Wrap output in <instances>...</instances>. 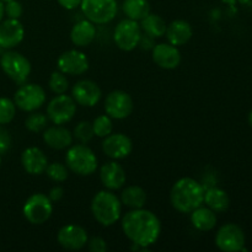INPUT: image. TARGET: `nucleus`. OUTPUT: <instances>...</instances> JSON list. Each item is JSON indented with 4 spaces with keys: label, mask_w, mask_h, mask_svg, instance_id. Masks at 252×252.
Masks as SVG:
<instances>
[{
    "label": "nucleus",
    "mask_w": 252,
    "mask_h": 252,
    "mask_svg": "<svg viewBox=\"0 0 252 252\" xmlns=\"http://www.w3.org/2000/svg\"><path fill=\"white\" fill-rule=\"evenodd\" d=\"M122 230L133 245L142 250L154 245L161 233V223L157 214L144 208L132 209L122 217Z\"/></svg>",
    "instance_id": "1"
},
{
    "label": "nucleus",
    "mask_w": 252,
    "mask_h": 252,
    "mask_svg": "<svg viewBox=\"0 0 252 252\" xmlns=\"http://www.w3.org/2000/svg\"><path fill=\"white\" fill-rule=\"evenodd\" d=\"M203 185L192 177L177 180L170 191V203L180 213H191L204 202Z\"/></svg>",
    "instance_id": "2"
},
{
    "label": "nucleus",
    "mask_w": 252,
    "mask_h": 252,
    "mask_svg": "<svg viewBox=\"0 0 252 252\" xmlns=\"http://www.w3.org/2000/svg\"><path fill=\"white\" fill-rule=\"evenodd\" d=\"M91 213L100 225L112 226L122 214V202L110 189L97 192L91 201Z\"/></svg>",
    "instance_id": "3"
},
{
    "label": "nucleus",
    "mask_w": 252,
    "mask_h": 252,
    "mask_svg": "<svg viewBox=\"0 0 252 252\" xmlns=\"http://www.w3.org/2000/svg\"><path fill=\"white\" fill-rule=\"evenodd\" d=\"M65 165L69 171L79 176H90L97 169V157L86 144H71L65 154Z\"/></svg>",
    "instance_id": "4"
},
{
    "label": "nucleus",
    "mask_w": 252,
    "mask_h": 252,
    "mask_svg": "<svg viewBox=\"0 0 252 252\" xmlns=\"http://www.w3.org/2000/svg\"><path fill=\"white\" fill-rule=\"evenodd\" d=\"M0 66L5 75L17 85L26 83L31 74L32 66L24 54L12 49H7L0 58Z\"/></svg>",
    "instance_id": "5"
},
{
    "label": "nucleus",
    "mask_w": 252,
    "mask_h": 252,
    "mask_svg": "<svg viewBox=\"0 0 252 252\" xmlns=\"http://www.w3.org/2000/svg\"><path fill=\"white\" fill-rule=\"evenodd\" d=\"M22 213L25 219L33 225H42L46 223L53 213V202L49 199L47 194L33 193L26 199Z\"/></svg>",
    "instance_id": "6"
},
{
    "label": "nucleus",
    "mask_w": 252,
    "mask_h": 252,
    "mask_svg": "<svg viewBox=\"0 0 252 252\" xmlns=\"http://www.w3.org/2000/svg\"><path fill=\"white\" fill-rule=\"evenodd\" d=\"M80 7L86 20L95 25L108 24L118 11L116 0H81Z\"/></svg>",
    "instance_id": "7"
},
{
    "label": "nucleus",
    "mask_w": 252,
    "mask_h": 252,
    "mask_svg": "<svg viewBox=\"0 0 252 252\" xmlns=\"http://www.w3.org/2000/svg\"><path fill=\"white\" fill-rule=\"evenodd\" d=\"M47 95L38 84L24 83L19 86L14 95V102L24 112H33L46 103Z\"/></svg>",
    "instance_id": "8"
},
{
    "label": "nucleus",
    "mask_w": 252,
    "mask_h": 252,
    "mask_svg": "<svg viewBox=\"0 0 252 252\" xmlns=\"http://www.w3.org/2000/svg\"><path fill=\"white\" fill-rule=\"evenodd\" d=\"M142 27L138 21L130 19H125L120 21L113 32V39L116 46L125 52H130L139 46L142 37Z\"/></svg>",
    "instance_id": "9"
},
{
    "label": "nucleus",
    "mask_w": 252,
    "mask_h": 252,
    "mask_svg": "<svg viewBox=\"0 0 252 252\" xmlns=\"http://www.w3.org/2000/svg\"><path fill=\"white\" fill-rule=\"evenodd\" d=\"M76 113V102L71 96L56 95L47 105V117L53 125H65L70 122Z\"/></svg>",
    "instance_id": "10"
},
{
    "label": "nucleus",
    "mask_w": 252,
    "mask_h": 252,
    "mask_svg": "<svg viewBox=\"0 0 252 252\" xmlns=\"http://www.w3.org/2000/svg\"><path fill=\"white\" fill-rule=\"evenodd\" d=\"M216 245L220 251L238 252L246 251L245 233L243 229L234 223L224 224L216 234Z\"/></svg>",
    "instance_id": "11"
},
{
    "label": "nucleus",
    "mask_w": 252,
    "mask_h": 252,
    "mask_svg": "<svg viewBox=\"0 0 252 252\" xmlns=\"http://www.w3.org/2000/svg\"><path fill=\"white\" fill-rule=\"evenodd\" d=\"M134 108L133 98L126 91L115 90L111 91L105 100L106 115L112 120H126L129 117Z\"/></svg>",
    "instance_id": "12"
},
{
    "label": "nucleus",
    "mask_w": 252,
    "mask_h": 252,
    "mask_svg": "<svg viewBox=\"0 0 252 252\" xmlns=\"http://www.w3.org/2000/svg\"><path fill=\"white\" fill-rule=\"evenodd\" d=\"M89 66V58L79 49H69L63 52L57 61V68L65 75H83L88 71Z\"/></svg>",
    "instance_id": "13"
},
{
    "label": "nucleus",
    "mask_w": 252,
    "mask_h": 252,
    "mask_svg": "<svg viewBox=\"0 0 252 252\" xmlns=\"http://www.w3.org/2000/svg\"><path fill=\"white\" fill-rule=\"evenodd\" d=\"M71 97L74 98L76 105H80L83 107H94L100 102L102 97V91L95 81L83 79L74 84L71 89Z\"/></svg>",
    "instance_id": "14"
},
{
    "label": "nucleus",
    "mask_w": 252,
    "mask_h": 252,
    "mask_svg": "<svg viewBox=\"0 0 252 252\" xmlns=\"http://www.w3.org/2000/svg\"><path fill=\"white\" fill-rule=\"evenodd\" d=\"M89 236L85 229L76 224H66L59 229L57 241L63 249L69 251H78L85 248Z\"/></svg>",
    "instance_id": "15"
},
{
    "label": "nucleus",
    "mask_w": 252,
    "mask_h": 252,
    "mask_svg": "<svg viewBox=\"0 0 252 252\" xmlns=\"http://www.w3.org/2000/svg\"><path fill=\"white\" fill-rule=\"evenodd\" d=\"M102 150L113 160L126 159L133 150L132 139L123 133H111L103 138Z\"/></svg>",
    "instance_id": "16"
},
{
    "label": "nucleus",
    "mask_w": 252,
    "mask_h": 252,
    "mask_svg": "<svg viewBox=\"0 0 252 252\" xmlns=\"http://www.w3.org/2000/svg\"><path fill=\"white\" fill-rule=\"evenodd\" d=\"M152 58L158 66L166 70H172L181 63V53L179 48L169 42L155 44L152 49Z\"/></svg>",
    "instance_id": "17"
},
{
    "label": "nucleus",
    "mask_w": 252,
    "mask_h": 252,
    "mask_svg": "<svg viewBox=\"0 0 252 252\" xmlns=\"http://www.w3.org/2000/svg\"><path fill=\"white\" fill-rule=\"evenodd\" d=\"M25 37V27L17 19H6L0 22V48L12 49Z\"/></svg>",
    "instance_id": "18"
},
{
    "label": "nucleus",
    "mask_w": 252,
    "mask_h": 252,
    "mask_svg": "<svg viewBox=\"0 0 252 252\" xmlns=\"http://www.w3.org/2000/svg\"><path fill=\"white\" fill-rule=\"evenodd\" d=\"M21 164L27 174L32 176H39L46 172L48 166V158L39 148L30 147L22 152Z\"/></svg>",
    "instance_id": "19"
},
{
    "label": "nucleus",
    "mask_w": 252,
    "mask_h": 252,
    "mask_svg": "<svg viewBox=\"0 0 252 252\" xmlns=\"http://www.w3.org/2000/svg\"><path fill=\"white\" fill-rule=\"evenodd\" d=\"M100 180L106 189L116 191L122 189L127 181L126 171L117 161H107L101 166Z\"/></svg>",
    "instance_id": "20"
},
{
    "label": "nucleus",
    "mask_w": 252,
    "mask_h": 252,
    "mask_svg": "<svg viewBox=\"0 0 252 252\" xmlns=\"http://www.w3.org/2000/svg\"><path fill=\"white\" fill-rule=\"evenodd\" d=\"M43 142L54 150L68 149L73 144V133L61 125H54L43 130Z\"/></svg>",
    "instance_id": "21"
},
{
    "label": "nucleus",
    "mask_w": 252,
    "mask_h": 252,
    "mask_svg": "<svg viewBox=\"0 0 252 252\" xmlns=\"http://www.w3.org/2000/svg\"><path fill=\"white\" fill-rule=\"evenodd\" d=\"M165 34L169 43L176 47L185 46L193 36V29L191 24L185 20H175L171 24L167 25Z\"/></svg>",
    "instance_id": "22"
},
{
    "label": "nucleus",
    "mask_w": 252,
    "mask_h": 252,
    "mask_svg": "<svg viewBox=\"0 0 252 252\" xmlns=\"http://www.w3.org/2000/svg\"><path fill=\"white\" fill-rule=\"evenodd\" d=\"M96 38V27L95 24H93L89 20H80L73 26L70 31V39L74 46L88 47L94 42Z\"/></svg>",
    "instance_id": "23"
},
{
    "label": "nucleus",
    "mask_w": 252,
    "mask_h": 252,
    "mask_svg": "<svg viewBox=\"0 0 252 252\" xmlns=\"http://www.w3.org/2000/svg\"><path fill=\"white\" fill-rule=\"evenodd\" d=\"M189 214H191L189 219H191L192 225L197 230L211 231L217 225V220H218L217 219V213L207 206L198 207V208L192 211Z\"/></svg>",
    "instance_id": "24"
},
{
    "label": "nucleus",
    "mask_w": 252,
    "mask_h": 252,
    "mask_svg": "<svg viewBox=\"0 0 252 252\" xmlns=\"http://www.w3.org/2000/svg\"><path fill=\"white\" fill-rule=\"evenodd\" d=\"M208 208L216 213H223L230 206V198L224 189L219 187H211L204 192V202Z\"/></svg>",
    "instance_id": "25"
},
{
    "label": "nucleus",
    "mask_w": 252,
    "mask_h": 252,
    "mask_svg": "<svg viewBox=\"0 0 252 252\" xmlns=\"http://www.w3.org/2000/svg\"><path fill=\"white\" fill-rule=\"evenodd\" d=\"M120 199L123 206L130 209L143 208L147 202V193H145L144 189L133 185V186H128L123 189Z\"/></svg>",
    "instance_id": "26"
},
{
    "label": "nucleus",
    "mask_w": 252,
    "mask_h": 252,
    "mask_svg": "<svg viewBox=\"0 0 252 252\" xmlns=\"http://www.w3.org/2000/svg\"><path fill=\"white\" fill-rule=\"evenodd\" d=\"M140 22V27H142V31L144 32L148 36L153 37V38H160V37L165 36V32H166V21L162 19L160 15L152 14L144 17Z\"/></svg>",
    "instance_id": "27"
},
{
    "label": "nucleus",
    "mask_w": 252,
    "mask_h": 252,
    "mask_svg": "<svg viewBox=\"0 0 252 252\" xmlns=\"http://www.w3.org/2000/svg\"><path fill=\"white\" fill-rule=\"evenodd\" d=\"M122 9L128 19L138 22L150 14V4L148 0H125Z\"/></svg>",
    "instance_id": "28"
},
{
    "label": "nucleus",
    "mask_w": 252,
    "mask_h": 252,
    "mask_svg": "<svg viewBox=\"0 0 252 252\" xmlns=\"http://www.w3.org/2000/svg\"><path fill=\"white\" fill-rule=\"evenodd\" d=\"M47 125H48V117L44 113L37 112V111L30 112V115L25 120V127L32 133L43 132L47 128Z\"/></svg>",
    "instance_id": "29"
},
{
    "label": "nucleus",
    "mask_w": 252,
    "mask_h": 252,
    "mask_svg": "<svg viewBox=\"0 0 252 252\" xmlns=\"http://www.w3.org/2000/svg\"><path fill=\"white\" fill-rule=\"evenodd\" d=\"M91 125H93L94 134L98 138L107 137V135L111 134L113 130L112 118L108 115L97 116Z\"/></svg>",
    "instance_id": "30"
},
{
    "label": "nucleus",
    "mask_w": 252,
    "mask_h": 252,
    "mask_svg": "<svg viewBox=\"0 0 252 252\" xmlns=\"http://www.w3.org/2000/svg\"><path fill=\"white\" fill-rule=\"evenodd\" d=\"M48 86L51 91L56 95H61V94H65L69 88L68 78L64 73L61 70H56L51 74L48 80Z\"/></svg>",
    "instance_id": "31"
},
{
    "label": "nucleus",
    "mask_w": 252,
    "mask_h": 252,
    "mask_svg": "<svg viewBox=\"0 0 252 252\" xmlns=\"http://www.w3.org/2000/svg\"><path fill=\"white\" fill-rule=\"evenodd\" d=\"M16 105L9 97H0V125H9L16 115Z\"/></svg>",
    "instance_id": "32"
},
{
    "label": "nucleus",
    "mask_w": 252,
    "mask_h": 252,
    "mask_svg": "<svg viewBox=\"0 0 252 252\" xmlns=\"http://www.w3.org/2000/svg\"><path fill=\"white\" fill-rule=\"evenodd\" d=\"M94 129L93 125L89 121H81L74 128L73 137L78 140L79 143H83V144H88L89 142H91V139L94 138Z\"/></svg>",
    "instance_id": "33"
},
{
    "label": "nucleus",
    "mask_w": 252,
    "mask_h": 252,
    "mask_svg": "<svg viewBox=\"0 0 252 252\" xmlns=\"http://www.w3.org/2000/svg\"><path fill=\"white\" fill-rule=\"evenodd\" d=\"M46 174L52 181L61 184V182H64L68 179L69 169L66 167V165L62 164V162H52L47 166Z\"/></svg>",
    "instance_id": "34"
},
{
    "label": "nucleus",
    "mask_w": 252,
    "mask_h": 252,
    "mask_svg": "<svg viewBox=\"0 0 252 252\" xmlns=\"http://www.w3.org/2000/svg\"><path fill=\"white\" fill-rule=\"evenodd\" d=\"M22 12H24V7H22L21 2H19L17 0L5 2V15L7 16V19L19 20L22 16Z\"/></svg>",
    "instance_id": "35"
},
{
    "label": "nucleus",
    "mask_w": 252,
    "mask_h": 252,
    "mask_svg": "<svg viewBox=\"0 0 252 252\" xmlns=\"http://www.w3.org/2000/svg\"><path fill=\"white\" fill-rule=\"evenodd\" d=\"M11 144L12 139L11 135H10V132L4 126L0 125V155L9 152V149L11 148Z\"/></svg>",
    "instance_id": "36"
},
{
    "label": "nucleus",
    "mask_w": 252,
    "mask_h": 252,
    "mask_svg": "<svg viewBox=\"0 0 252 252\" xmlns=\"http://www.w3.org/2000/svg\"><path fill=\"white\" fill-rule=\"evenodd\" d=\"M88 249L91 252H106L107 250V243L105 239L100 238V236H94L90 240H88Z\"/></svg>",
    "instance_id": "37"
},
{
    "label": "nucleus",
    "mask_w": 252,
    "mask_h": 252,
    "mask_svg": "<svg viewBox=\"0 0 252 252\" xmlns=\"http://www.w3.org/2000/svg\"><path fill=\"white\" fill-rule=\"evenodd\" d=\"M47 196L49 197V199H51L52 202H58V201H61L62 198H63L64 189H62L61 186H53L51 189V191H49V193L47 194Z\"/></svg>",
    "instance_id": "38"
},
{
    "label": "nucleus",
    "mask_w": 252,
    "mask_h": 252,
    "mask_svg": "<svg viewBox=\"0 0 252 252\" xmlns=\"http://www.w3.org/2000/svg\"><path fill=\"white\" fill-rule=\"evenodd\" d=\"M57 1L63 9L66 10H75L81 4V0H57Z\"/></svg>",
    "instance_id": "39"
},
{
    "label": "nucleus",
    "mask_w": 252,
    "mask_h": 252,
    "mask_svg": "<svg viewBox=\"0 0 252 252\" xmlns=\"http://www.w3.org/2000/svg\"><path fill=\"white\" fill-rule=\"evenodd\" d=\"M154 39L153 37L148 36V34H142L140 37V41H139V46L142 47L143 49H153V47L155 46L154 43Z\"/></svg>",
    "instance_id": "40"
},
{
    "label": "nucleus",
    "mask_w": 252,
    "mask_h": 252,
    "mask_svg": "<svg viewBox=\"0 0 252 252\" xmlns=\"http://www.w3.org/2000/svg\"><path fill=\"white\" fill-rule=\"evenodd\" d=\"M4 15H5V5H4V2L0 0V22L2 21V17H4Z\"/></svg>",
    "instance_id": "41"
},
{
    "label": "nucleus",
    "mask_w": 252,
    "mask_h": 252,
    "mask_svg": "<svg viewBox=\"0 0 252 252\" xmlns=\"http://www.w3.org/2000/svg\"><path fill=\"white\" fill-rule=\"evenodd\" d=\"M248 120H249V125L251 126L252 127V111L250 113H249V117H248Z\"/></svg>",
    "instance_id": "42"
},
{
    "label": "nucleus",
    "mask_w": 252,
    "mask_h": 252,
    "mask_svg": "<svg viewBox=\"0 0 252 252\" xmlns=\"http://www.w3.org/2000/svg\"><path fill=\"white\" fill-rule=\"evenodd\" d=\"M2 2H7V1H11V0H1Z\"/></svg>",
    "instance_id": "43"
},
{
    "label": "nucleus",
    "mask_w": 252,
    "mask_h": 252,
    "mask_svg": "<svg viewBox=\"0 0 252 252\" xmlns=\"http://www.w3.org/2000/svg\"><path fill=\"white\" fill-rule=\"evenodd\" d=\"M1 161H2V160H1V155H0V166H1Z\"/></svg>",
    "instance_id": "44"
}]
</instances>
